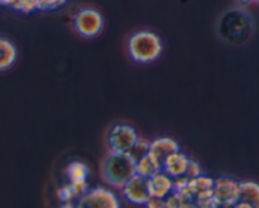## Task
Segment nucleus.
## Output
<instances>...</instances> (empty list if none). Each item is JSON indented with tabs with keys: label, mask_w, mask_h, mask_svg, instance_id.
I'll return each mask as SVG.
<instances>
[{
	"label": "nucleus",
	"mask_w": 259,
	"mask_h": 208,
	"mask_svg": "<svg viewBox=\"0 0 259 208\" xmlns=\"http://www.w3.org/2000/svg\"><path fill=\"white\" fill-rule=\"evenodd\" d=\"M239 202L237 208H259V184L252 181L240 182Z\"/></svg>",
	"instance_id": "11"
},
{
	"label": "nucleus",
	"mask_w": 259,
	"mask_h": 208,
	"mask_svg": "<svg viewBox=\"0 0 259 208\" xmlns=\"http://www.w3.org/2000/svg\"><path fill=\"white\" fill-rule=\"evenodd\" d=\"M138 138V133L133 126L126 125V124H115L109 131V148L113 151L129 153Z\"/></svg>",
	"instance_id": "4"
},
{
	"label": "nucleus",
	"mask_w": 259,
	"mask_h": 208,
	"mask_svg": "<svg viewBox=\"0 0 259 208\" xmlns=\"http://www.w3.org/2000/svg\"><path fill=\"white\" fill-rule=\"evenodd\" d=\"M57 197L61 202H63V203H68V202H71L72 199L76 198V194L75 192H73L71 184H65V186H62L57 191Z\"/></svg>",
	"instance_id": "19"
},
{
	"label": "nucleus",
	"mask_w": 259,
	"mask_h": 208,
	"mask_svg": "<svg viewBox=\"0 0 259 208\" xmlns=\"http://www.w3.org/2000/svg\"><path fill=\"white\" fill-rule=\"evenodd\" d=\"M128 50L134 62L148 65L161 57L163 52V43L154 32L139 30L129 38Z\"/></svg>",
	"instance_id": "2"
},
{
	"label": "nucleus",
	"mask_w": 259,
	"mask_h": 208,
	"mask_svg": "<svg viewBox=\"0 0 259 208\" xmlns=\"http://www.w3.org/2000/svg\"><path fill=\"white\" fill-rule=\"evenodd\" d=\"M239 183L230 178H219L212 188L215 207H234L239 202Z\"/></svg>",
	"instance_id": "5"
},
{
	"label": "nucleus",
	"mask_w": 259,
	"mask_h": 208,
	"mask_svg": "<svg viewBox=\"0 0 259 208\" xmlns=\"http://www.w3.org/2000/svg\"><path fill=\"white\" fill-rule=\"evenodd\" d=\"M149 148H151V141L146 140V139L138 138L137 143L134 144L133 149H132L129 153H131V155L133 157L134 161L138 162L139 159L143 158L144 155H147V154L149 153Z\"/></svg>",
	"instance_id": "16"
},
{
	"label": "nucleus",
	"mask_w": 259,
	"mask_h": 208,
	"mask_svg": "<svg viewBox=\"0 0 259 208\" xmlns=\"http://www.w3.org/2000/svg\"><path fill=\"white\" fill-rule=\"evenodd\" d=\"M214 184L215 181L211 179L210 177L206 176H199L196 178H191L189 181V187H190V191L191 193L194 194V199L196 194H199L200 192H204L207 191V189H212L214 188Z\"/></svg>",
	"instance_id": "14"
},
{
	"label": "nucleus",
	"mask_w": 259,
	"mask_h": 208,
	"mask_svg": "<svg viewBox=\"0 0 259 208\" xmlns=\"http://www.w3.org/2000/svg\"><path fill=\"white\" fill-rule=\"evenodd\" d=\"M190 158L181 150H177L172 153L168 158L166 159L163 164V169L162 171L166 172L168 176L172 178H180L184 177L187 172V167H189Z\"/></svg>",
	"instance_id": "10"
},
{
	"label": "nucleus",
	"mask_w": 259,
	"mask_h": 208,
	"mask_svg": "<svg viewBox=\"0 0 259 208\" xmlns=\"http://www.w3.org/2000/svg\"><path fill=\"white\" fill-rule=\"evenodd\" d=\"M147 207L149 208H158V207H166V199L161 198H154V197H151L149 201L147 202Z\"/></svg>",
	"instance_id": "22"
},
{
	"label": "nucleus",
	"mask_w": 259,
	"mask_h": 208,
	"mask_svg": "<svg viewBox=\"0 0 259 208\" xmlns=\"http://www.w3.org/2000/svg\"><path fill=\"white\" fill-rule=\"evenodd\" d=\"M202 174V171H201V167L199 166V163L195 161H192V159H190V163H189V167H187V172L185 176L187 177V178H196V177L201 176Z\"/></svg>",
	"instance_id": "20"
},
{
	"label": "nucleus",
	"mask_w": 259,
	"mask_h": 208,
	"mask_svg": "<svg viewBox=\"0 0 259 208\" xmlns=\"http://www.w3.org/2000/svg\"><path fill=\"white\" fill-rule=\"evenodd\" d=\"M80 208H119L118 198L115 194L109 189L98 187L93 191H89L78 201Z\"/></svg>",
	"instance_id": "6"
},
{
	"label": "nucleus",
	"mask_w": 259,
	"mask_h": 208,
	"mask_svg": "<svg viewBox=\"0 0 259 208\" xmlns=\"http://www.w3.org/2000/svg\"><path fill=\"white\" fill-rule=\"evenodd\" d=\"M136 168H137V174L144 177V178H149V177H151L152 174L156 173V172L162 171V169L158 168V166L154 163L153 159H152L148 154L137 162Z\"/></svg>",
	"instance_id": "15"
},
{
	"label": "nucleus",
	"mask_w": 259,
	"mask_h": 208,
	"mask_svg": "<svg viewBox=\"0 0 259 208\" xmlns=\"http://www.w3.org/2000/svg\"><path fill=\"white\" fill-rule=\"evenodd\" d=\"M18 57V50L14 43L7 37L0 35V72L10 70Z\"/></svg>",
	"instance_id": "12"
},
{
	"label": "nucleus",
	"mask_w": 259,
	"mask_h": 208,
	"mask_svg": "<svg viewBox=\"0 0 259 208\" xmlns=\"http://www.w3.org/2000/svg\"><path fill=\"white\" fill-rule=\"evenodd\" d=\"M73 27L76 32L85 38H95L103 32L104 17L99 10L85 8L73 17Z\"/></svg>",
	"instance_id": "3"
},
{
	"label": "nucleus",
	"mask_w": 259,
	"mask_h": 208,
	"mask_svg": "<svg viewBox=\"0 0 259 208\" xmlns=\"http://www.w3.org/2000/svg\"><path fill=\"white\" fill-rule=\"evenodd\" d=\"M174 179L164 171H158L147 178L149 196L166 199L174 192Z\"/></svg>",
	"instance_id": "8"
},
{
	"label": "nucleus",
	"mask_w": 259,
	"mask_h": 208,
	"mask_svg": "<svg viewBox=\"0 0 259 208\" xmlns=\"http://www.w3.org/2000/svg\"><path fill=\"white\" fill-rule=\"evenodd\" d=\"M137 162L131 153L113 151L106 155L103 163V177L114 188L121 189L137 174Z\"/></svg>",
	"instance_id": "1"
},
{
	"label": "nucleus",
	"mask_w": 259,
	"mask_h": 208,
	"mask_svg": "<svg viewBox=\"0 0 259 208\" xmlns=\"http://www.w3.org/2000/svg\"><path fill=\"white\" fill-rule=\"evenodd\" d=\"M177 150H180V145L176 140L171 138H158L151 141L148 155L153 159L159 169H163L166 159Z\"/></svg>",
	"instance_id": "9"
},
{
	"label": "nucleus",
	"mask_w": 259,
	"mask_h": 208,
	"mask_svg": "<svg viewBox=\"0 0 259 208\" xmlns=\"http://www.w3.org/2000/svg\"><path fill=\"white\" fill-rule=\"evenodd\" d=\"M123 196L128 199L131 203L139 204V206H146L147 202L149 201L151 196L148 192V186H147V178L136 174L125 186L121 188Z\"/></svg>",
	"instance_id": "7"
},
{
	"label": "nucleus",
	"mask_w": 259,
	"mask_h": 208,
	"mask_svg": "<svg viewBox=\"0 0 259 208\" xmlns=\"http://www.w3.org/2000/svg\"><path fill=\"white\" fill-rule=\"evenodd\" d=\"M67 0H38V10L39 12H51L63 7Z\"/></svg>",
	"instance_id": "18"
},
{
	"label": "nucleus",
	"mask_w": 259,
	"mask_h": 208,
	"mask_svg": "<svg viewBox=\"0 0 259 208\" xmlns=\"http://www.w3.org/2000/svg\"><path fill=\"white\" fill-rule=\"evenodd\" d=\"M257 2H258V3H259V0H257Z\"/></svg>",
	"instance_id": "25"
},
{
	"label": "nucleus",
	"mask_w": 259,
	"mask_h": 208,
	"mask_svg": "<svg viewBox=\"0 0 259 208\" xmlns=\"http://www.w3.org/2000/svg\"><path fill=\"white\" fill-rule=\"evenodd\" d=\"M18 0H0V5L2 7H7V8H14V5L17 4Z\"/></svg>",
	"instance_id": "23"
},
{
	"label": "nucleus",
	"mask_w": 259,
	"mask_h": 208,
	"mask_svg": "<svg viewBox=\"0 0 259 208\" xmlns=\"http://www.w3.org/2000/svg\"><path fill=\"white\" fill-rule=\"evenodd\" d=\"M13 10L20 12L23 14H30L38 10V0H18Z\"/></svg>",
	"instance_id": "17"
},
{
	"label": "nucleus",
	"mask_w": 259,
	"mask_h": 208,
	"mask_svg": "<svg viewBox=\"0 0 259 208\" xmlns=\"http://www.w3.org/2000/svg\"><path fill=\"white\" fill-rule=\"evenodd\" d=\"M66 176H67L70 183L88 181L89 176H90V169H89L88 164L76 161L68 164L66 168Z\"/></svg>",
	"instance_id": "13"
},
{
	"label": "nucleus",
	"mask_w": 259,
	"mask_h": 208,
	"mask_svg": "<svg viewBox=\"0 0 259 208\" xmlns=\"http://www.w3.org/2000/svg\"><path fill=\"white\" fill-rule=\"evenodd\" d=\"M70 184H71V187H72L73 192H75L76 197H82L89 192L88 181L75 182V183H70Z\"/></svg>",
	"instance_id": "21"
},
{
	"label": "nucleus",
	"mask_w": 259,
	"mask_h": 208,
	"mask_svg": "<svg viewBox=\"0 0 259 208\" xmlns=\"http://www.w3.org/2000/svg\"><path fill=\"white\" fill-rule=\"evenodd\" d=\"M254 2H257V0H238V3H239V4H242V5H249V4H252V3H254Z\"/></svg>",
	"instance_id": "24"
}]
</instances>
